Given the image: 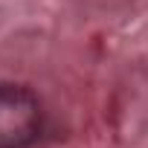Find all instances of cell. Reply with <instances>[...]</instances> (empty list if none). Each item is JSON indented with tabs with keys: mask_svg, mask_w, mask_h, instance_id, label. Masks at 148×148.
Instances as JSON below:
<instances>
[{
	"mask_svg": "<svg viewBox=\"0 0 148 148\" xmlns=\"http://www.w3.org/2000/svg\"><path fill=\"white\" fill-rule=\"evenodd\" d=\"M41 134V102L21 84H0V148H29Z\"/></svg>",
	"mask_w": 148,
	"mask_h": 148,
	"instance_id": "obj_1",
	"label": "cell"
}]
</instances>
